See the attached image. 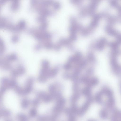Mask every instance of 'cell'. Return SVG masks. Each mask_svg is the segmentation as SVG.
Returning a JSON list of instances; mask_svg holds the SVG:
<instances>
[{
    "label": "cell",
    "instance_id": "cell-20",
    "mask_svg": "<svg viewBox=\"0 0 121 121\" xmlns=\"http://www.w3.org/2000/svg\"><path fill=\"white\" fill-rule=\"evenodd\" d=\"M4 121H12L11 120L9 119H6Z\"/></svg>",
    "mask_w": 121,
    "mask_h": 121
},
{
    "label": "cell",
    "instance_id": "cell-12",
    "mask_svg": "<svg viewBox=\"0 0 121 121\" xmlns=\"http://www.w3.org/2000/svg\"><path fill=\"white\" fill-rule=\"evenodd\" d=\"M5 47L4 42L0 38V56L2 55L4 51Z\"/></svg>",
    "mask_w": 121,
    "mask_h": 121
},
{
    "label": "cell",
    "instance_id": "cell-3",
    "mask_svg": "<svg viewBox=\"0 0 121 121\" xmlns=\"http://www.w3.org/2000/svg\"><path fill=\"white\" fill-rule=\"evenodd\" d=\"M112 114L110 117L111 121H121V112L115 108L111 111Z\"/></svg>",
    "mask_w": 121,
    "mask_h": 121
},
{
    "label": "cell",
    "instance_id": "cell-13",
    "mask_svg": "<svg viewBox=\"0 0 121 121\" xmlns=\"http://www.w3.org/2000/svg\"><path fill=\"white\" fill-rule=\"evenodd\" d=\"M40 99L37 98L33 99L31 102V104L34 108H36L40 104Z\"/></svg>",
    "mask_w": 121,
    "mask_h": 121
},
{
    "label": "cell",
    "instance_id": "cell-17",
    "mask_svg": "<svg viewBox=\"0 0 121 121\" xmlns=\"http://www.w3.org/2000/svg\"><path fill=\"white\" fill-rule=\"evenodd\" d=\"M47 78L46 77L39 75L38 78V80L39 82L43 83L45 82L47 80Z\"/></svg>",
    "mask_w": 121,
    "mask_h": 121
},
{
    "label": "cell",
    "instance_id": "cell-6",
    "mask_svg": "<svg viewBox=\"0 0 121 121\" xmlns=\"http://www.w3.org/2000/svg\"><path fill=\"white\" fill-rule=\"evenodd\" d=\"M99 115L102 119L105 120L107 119L108 117V110L106 108L101 109L99 112Z\"/></svg>",
    "mask_w": 121,
    "mask_h": 121
},
{
    "label": "cell",
    "instance_id": "cell-8",
    "mask_svg": "<svg viewBox=\"0 0 121 121\" xmlns=\"http://www.w3.org/2000/svg\"><path fill=\"white\" fill-rule=\"evenodd\" d=\"M19 6V3L18 1L17 0H14L12 1L10 8L12 10L15 11L18 9Z\"/></svg>",
    "mask_w": 121,
    "mask_h": 121
},
{
    "label": "cell",
    "instance_id": "cell-9",
    "mask_svg": "<svg viewBox=\"0 0 121 121\" xmlns=\"http://www.w3.org/2000/svg\"><path fill=\"white\" fill-rule=\"evenodd\" d=\"M18 121H28V118L25 115L22 113L18 114L17 117Z\"/></svg>",
    "mask_w": 121,
    "mask_h": 121
},
{
    "label": "cell",
    "instance_id": "cell-1",
    "mask_svg": "<svg viewBox=\"0 0 121 121\" xmlns=\"http://www.w3.org/2000/svg\"><path fill=\"white\" fill-rule=\"evenodd\" d=\"M92 101L91 97L87 98L81 106L78 108L77 114L80 116L83 115L88 109Z\"/></svg>",
    "mask_w": 121,
    "mask_h": 121
},
{
    "label": "cell",
    "instance_id": "cell-16",
    "mask_svg": "<svg viewBox=\"0 0 121 121\" xmlns=\"http://www.w3.org/2000/svg\"><path fill=\"white\" fill-rule=\"evenodd\" d=\"M37 121H48V116H39L37 119Z\"/></svg>",
    "mask_w": 121,
    "mask_h": 121
},
{
    "label": "cell",
    "instance_id": "cell-5",
    "mask_svg": "<svg viewBox=\"0 0 121 121\" xmlns=\"http://www.w3.org/2000/svg\"><path fill=\"white\" fill-rule=\"evenodd\" d=\"M59 69L58 66H56L52 69H50L48 75V78H53L55 77L57 74Z\"/></svg>",
    "mask_w": 121,
    "mask_h": 121
},
{
    "label": "cell",
    "instance_id": "cell-14",
    "mask_svg": "<svg viewBox=\"0 0 121 121\" xmlns=\"http://www.w3.org/2000/svg\"><path fill=\"white\" fill-rule=\"evenodd\" d=\"M75 114L72 112L67 116L68 117V121H76Z\"/></svg>",
    "mask_w": 121,
    "mask_h": 121
},
{
    "label": "cell",
    "instance_id": "cell-10",
    "mask_svg": "<svg viewBox=\"0 0 121 121\" xmlns=\"http://www.w3.org/2000/svg\"><path fill=\"white\" fill-rule=\"evenodd\" d=\"M33 108H31L30 111L29 113V117L30 118H32L35 117L37 114L36 109Z\"/></svg>",
    "mask_w": 121,
    "mask_h": 121
},
{
    "label": "cell",
    "instance_id": "cell-11",
    "mask_svg": "<svg viewBox=\"0 0 121 121\" xmlns=\"http://www.w3.org/2000/svg\"><path fill=\"white\" fill-rule=\"evenodd\" d=\"M65 102V99L62 97L56 100V104L64 107Z\"/></svg>",
    "mask_w": 121,
    "mask_h": 121
},
{
    "label": "cell",
    "instance_id": "cell-22",
    "mask_svg": "<svg viewBox=\"0 0 121 121\" xmlns=\"http://www.w3.org/2000/svg\"></svg>",
    "mask_w": 121,
    "mask_h": 121
},
{
    "label": "cell",
    "instance_id": "cell-18",
    "mask_svg": "<svg viewBox=\"0 0 121 121\" xmlns=\"http://www.w3.org/2000/svg\"><path fill=\"white\" fill-rule=\"evenodd\" d=\"M18 40V37L16 35H14L13 36L12 38V41L13 42H16Z\"/></svg>",
    "mask_w": 121,
    "mask_h": 121
},
{
    "label": "cell",
    "instance_id": "cell-19",
    "mask_svg": "<svg viewBox=\"0 0 121 121\" xmlns=\"http://www.w3.org/2000/svg\"><path fill=\"white\" fill-rule=\"evenodd\" d=\"M87 121H97L96 120L93 119H89Z\"/></svg>",
    "mask_w": 121,
    "mask_h": 121
},
{
    "label": "cell",
    "instance_id": "cell-21",
    "mask_svg": "<svg viewBox=\"0 0 121 121\" xmlns=\"http://www.w3.org/2000/svg\"><path fill=\"white\" fill-rule=\"evenodd\" d=\"M92 23H91V24H92V25H93V24H92L93 23H92ZM93 24H94V23H93Z\"/></svg>",
    "mask_w": 121,
    "mask_h": 121
},
{
    "label": "cell",
    "instance_id": "cell-15",
    "mask_svg": "<svg viewBox=\"0 0 121 121\" xmlns=\"http://www.w3.org/2000/svg\"><path fill=\"white\" fill-rule=\"evenodd\" d=\"M42 67L46 68L50 67V63L47 60H43L41 63Z\"/></svg>",
    "mask_w": 121,
    "mask_h": 121
},
{
    "label": "cell",
    "instance_id": "cell-2",
    "mask_svg": "<svg viewBox=\"0 0 121 121\" xmlns=\"http://www.w3.org/2000/svg\"><path fill=\"white\" fill-rule=\"evenodd\" d=\"M34 81V79L32 77H29L27 79L25 87L23 88V95H26L32 91Z\"/></svg>",
    "mask_w": 121,
    "mask_h": 121
},
{
    "label": "cell",
    "instance_id": "cell-4",
    "mask_svg": "<svg viewBox=\"0 0 121 121\" xmlns=\"http://www.w3.org/2000/svg\"><path fill=\"white\" fill-rule=\"evenodd\" d=\"M63 110V106L56 104L53 108L52 111L53 114L59 117Z\"/></svg>",
    "mask_w": 121,
    "mask_h": 121
},
{
    "label": "cell",
    "instance_id": "cell-7",
    "mask_svg": "<svg viewBox=\"0 0 121 121\" xmlns=\"http://www.w3.org/2000/svg\"><path fill=\"white\" fill-rule=\"evenodd\" d=\"M30 103V102L29 100L27 98H25L22 100L21 105L22 108L25 109L29 107Z\"/></svg>",
    "mask_w": 121,
    "mask_h": 121
}]
</instances>
